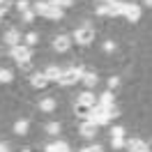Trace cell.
<instances>
[{"label":"cell","instance_id":"obj_1","mask_svg":"<svg viewBox=\"0 0 152 152\" xmlns=\"http://www.w3.org/2000/svg\"><path fill=\"white\" fill-rule=\"evenodd\" d=\"M35 14L42 16V19H48V21H60L62 19V10L56 7L51 0H44V2H35Z\"/></svg>","mask_w":152,"mask_h":152},{"label":"cell","instance_id":"obj_2","mask_svg":"<svg viewBox=\"0 0 152 152\" xmlns=\"http://www.w3.org/2000/svg\"><path fill=\"white\" fill-rule=\"evenodd\" d=\"M10 56L16 60V65L19 67H30V58H32V51H30V46H26V44H19V46H12L10 48Z\"/></svg>","mask_w":152,"mask_h":152},{"label":"cell","instance_id":"obj_3","mask_svg":"<svg viewBox=\"0 0 152 152\" xmlns=\"http://www.w3.org/2000/svg\"><path fill=\"white\" fill-rule=\"evenodd\" d=\"M81 78H83V69L81 67H69V69H62V76H60L58 83L62 88H69V86H76Z\"/></svg>","mask_w":152,"mask_h":152},{"label":"cell","instance_id":"obj_4","mask_svg":"<svg viewBox=\"0 0 152 152\" xmlns=\"http://www.w3.org/2000/svg\"><path fill=\"white\" fill-rule=\"evenodd\" d=\"M72 42L81 44V46H88V44H92V42H95V30L90 28V26H83V28L74 30V35H72Z\"/></svg>","mask_w":152,"mask_h":152},{"label":"cell","instance_id":"obj_5","mask_svg":"<svg viewBox=\"0 0 152 152\" xmlns=\"http://www.w3.org/2000/svg\"><path fill=\"white\" fill-rule=\"evenodd\" d=\"M122 16L129 21V23H138V21H141V7H138V5H134V2H124Z\"/></svg>","mask_w":152,"mask_h":152},{"label":"cell","instance_id":"obj_6","mask_svg":"<svg viewBox=\"0 0 152 152\" xmlns=\"http://www.w3.org/2000/svg\"><path fill=\"white\" fill-rule=\"evenodd\" d=\"M72 44H74V42H72L69 35H58V37L53 39V48H56L58 53H67V51L72 48Z\"/></svg>","mask_w":152,"mask_h":152},{"label":"cell","instance_id":"obj_7","mask_svg":"<svg viewBox=\"0 0 152 152\" xmlns=\"http://www.w3.org/2000/svg\"><path fill=\"white\" fill-rule=\"evenodd\" d=\"M97 129H99V124L92 122V120H83V122H81V127H78L81 136H86V138H95Z\"/></svg>","mask_w":152,"mask_h":152},{"label":"cell","instance_id":"obj_8","mask_svg":"<svg viewBox=\"0 0 152 152\" xmlns=\"http://www.w3.org/2000/svg\"><path fill=\"white\" fill-rule=\"evenodd\" d=\"M129 152H150V145L141 138H127V145H124Z\"/></svg>","mask_w":152,"mask_h":152},{"label":"cell","instance_id":"obj_9","mask_svg":"<svg viewBox=\"0 0 152 152\" xmlns=\"http://www.w3.org/2000/svg\"><path fill=\"white\" fill-rule=\"evenodd\" d=\"M2 42H5V44H7V46H19L21 44V32L16 28H10L7 30V32H5V37H2Z\"/></svg>","mask_w":152,"mask_h":152},{"label":"cell","instance_id":"obj_10","mask_svg":"<svg viewBox=\"0 0 152 152\" xmlns=\"http://www.w3.org/2000/svg\"><path fill=\"white\" fill-rule=\"evenodd\" d=\"M58 108V102L53 97H44V99H39V111L42 113H53Z\"/></svg>","mask_w":152,"mask_h":152},{"label":"cell","instance_id":"obj_11","mask_svg":"<svg viewBox=\"0 0 152 152\" xmlns=\"http://www.w3.org/2000/svg\"><path fill=\"white\" fill-rule=\"evenodd\" d=\"M76 102H78V104H83V106H90V108H92V106H97V97L92 95L90 90H86V92H81V95H78V99H76Z\"/></svg>","mask_w":152,"mask_h":152},{"label":"cell","instance_id":"obj_12","mask_svg":"<svg viewBox=\"0 0 152 152\" xmlns=\"http://www.w3.org/2000/svg\"><path fill=\"white\" fill-rule=\"evenodd\" d=\"M30 83H32V88H37V90H42V88H46L48 78L44 76V72H37V74L30 76Z\"/></svg>","mask_w":152,"mask_h":152},{"label":"cell","instance_id":"obj_13","mask_svg":"<svg viewBox=\"0 0 152 152\" xmlns=\"http://www.w3.org/2000/svg\"><path fill=\"white\" fill-rule=\"evenodd\" d=\"M44 76H46L48 81H60L62 69H60V67H56V65H51V67H46V69H44Z\"/></svg>","mask_w":152,"mask_h":152},{"label":"cell","instance_id":"obj_14","mask_svg":"<svg viewBox=\"0 0 152 152\" xmlns=\"http://www.w3.org/2000/svg\"><path fill=\"white\" fill-rule=\"evenodd\" d=\"M74 111H76V118H81V120H90V113H92L90 106H83V104H78V102H76Z\"/></svg>","mask_w":152,"mask_h":152},{"label":"cell","instance_id":"obj_15","mask_svg":"<svg viewBox=\"0 0 152 152\" xmlns=\"http://www.w3.org/2000/svg\"><path fill=\"white\" fill-rule=\"evenodd\" d=\"M83 83H86V88H95L97 83H99V76L95 74V72H83V78H81Z\"/></svg>","mask_w":152,"mask_h":152},{"label":"cell","instance_id":"obj_16","mask_svg":"<svg viewBox=\"0 0 152 152\" xmlns=\"http://www.w3.org/2000/svg\"><path fill=\"white\" fill-rule=\"evenodd\" d=\"M113 102H115L113 92H104V95L97 99V104H99V106H104V108H111V106H113Z\"/></svg>","mask_w":152,"mask_h":152},{"label":"cell","instance_id":"obj_17","mask_svg":"<svg viewBox=\"0 0 152 152\" xmlns=\"http://www.w3.org/2000/svg\"><path fill=\"white\" fill-rule=\"evenodd\" d=\"M28 127H30L28 120H16V122H14V134H19V136H26V134H28Z\"/></svg>","mask_w":152,"mask_h":152},{"label":"cell","instance_id":"obj_18","mask_svg":"<svg viewBox=\"0 0 152 152\" xmlns=\"http://www.w3.org/2000/svg\"><path fill=\"white\" fill-rule=\"evenodd\" d=\"M44 152H69V145H67V143H62V141H60V143H51Z\"/></svg>","mask_w":152,"mask_h":152},{"label":"cell","instance_id":"obj_19","mask_svg":"<svg viewBox=\"0 0 152 152\" xmlns=\"http://www.w3.org/2000/svg\"><path fill=\"white\" fill-rule=\"evenodd\" d=\"M124 145H127L124 136H111V148H113V150H122Z\"/></svg>","mask_w":152,"mask_h":152},{"label":"cell","instance_id":"obj_20","mask_svg":"<svg viewBox=\"0 0 152 152\" xmlns=\"http://www.w3.org/2000/svg\"><path fill=\"white\" fill-rule=\"evenodd\" d=\"M44 129H46V134L56 136V134H60V129H62V127H60V122H56V120H53V122H48L46 127H44Z\"/></svg>","mask_w":152,"mask_h":152},{"label":"cell","instance_id":"obj_21","mask_svg":"<svg viewBox=\"0 0 152 152\" xmlns=\"http://www.w3.org/2000/svg\"><path fill=\"white\" fill-rule=\"evenodd\" d=\"M12 81H14L12 69H0V83H12Z\"/></svg>","mask_w":152,"mask_h":152},{"label":"cell","instance_id":"obj_22","mask_svg":"<svg viewBox=\"0 0 152 152\" xmlns=\"http://www.w3.org/2000/svg\"><path fill=\"white\" fill-rule=\"evenodd\" d=\"M95 14L99 16V19H104V16H111V5H99L95 10Z\"/></svg>","mask_w":152,"mask_h":152},{"label":"cell","instance_id":"obj_23","mask_svg":"<svg viewBox=\"0 0 152 152\" xmlns=\"http://www.w3.org/2000/svg\"><path fill=\"white\" fill-rule=\"evenodd\" d=\"M23 39H26V46H35V44L39 42V35H37V32H28Z\"/></svg>","mask_w":152,"mask_h":152},{"label":"cell","instance_id":"obj_24","mask_svg":"<svg viewBox=\"0 0 152 152\" xmlns=\"http://www.w3.org/2000/svg\"><path fill=\"white\" fill-rule=\"evenodd\" d=\"M56 7H60V10H65V7H72L74 5V0H51Z\"/></svg>","mask_w":152,"mask_h":152},{"label":"cell","instance_id":"obj_25","mask_svg":"<svg viewBox=\"0 0 152 152\" xmlns=\"http://www.w3.org/2000/svg\"><path fill=\"white\" fill-rule=\"evenodd\" d=\"M35 16H37V14H35V10L23 12V23H32V21H35Z\"/></svg>","mask_w":152,"mask_h":152},{"label":"cell","instance_id":"obj_26","mask_svg":"<svg viewBox=\"0 0 152 152\" xmlns=\"http://www.w3.org/2000/svg\"><path fill=\"white\" fill-rule=\"evenodd\" d=\"M102 48H104V53H113V51H115V42H113V39H106Z\"/></svg>","mask_w":152,"mask_h":152},{"label":"cell","instance_id":"obj_27","mask_svg":"<svg viewBox=\"0 0 152 152\" xmlns=\"http://www.w3.org/2000/svg\"><path fill=\"white\" fill-rule=\"evenodd\" d=\"M16 10H19V12H28L30 10V2H28V0H19V2H16Z\"/></svg>","mask_w":152,"mask_h":152},{"label":"cell","instance_id":"obj_28","mask_svg":"<svg viewBox=\"0 0 152 152\" xmlns=\"http://www.w3.org/2000/svg\"><path fill=\"white\" fill-rule=\"evenodd\" d=\"M81 152H104V148H102V145H88V148H83Z\"/></svg>","mask_w":152,"mask_h":152},{"label":"cell","instance_id":"obj_29","mask_svg":"<svg viewBox=\"0 0 152 152\" xmlns=\"http://www.w3.org/2000/svg\"><path fill=\"white\" fill-rule=\"evenodd\" d=\"M118 83H120V78H118V76H111V78H108V88H111V90L118 88Z\"/></svg>","mask_w":152,"mask_h":152},{"label":"cell","instance_id":"obj_30","mask_svg":"<svg viewBox=\"0 0 152 152\" xmlns=\"http://www.w3.org/2000/svg\"><path fill=\"white\" fill-rule=\"evenodd\" d=\"M111 136H124V127H113Z\"/></svg>","mask_w":152,"mask_h":152},{"label":"cell","instance_id":"obj_31","mask_svg":"<svg viewBox=\"0 0 152 152\" xmlns=\"http://www.w3.org/2000/svg\"><path fill=\"white\" fill-rule=\"evenodd\" d=\"M97 2H102V5H111V2H115V0H97Z\"/></svg>","mask_w":152,"mask_h":152},{"label":"cell","instance_id":"obj_32","mask_svg":"<svg viewBox=\"0 0 152 152\" xmlns=\"http://www.w3.org/2000/svg\"><path fill=\"white\" fill-rule=\"evenodd\" d=\"M143 5H145V7H152V0H143Z\"/></svg>","mask_w":152,"mask_h":152},{"label":"cell","instance_id":"obj_33","mask_svg":"<svg viewBox=\"0 0 152 152\" xmlns=\"http://www.w3.org/2000/svg\"><path fill=\"white\" fill-rule=\"evenodd\" d=\"M0 152H7V148H5V145H2V143H0Z\"/></svg>","mask_w":152,"mask_h":152}]
</instances>
